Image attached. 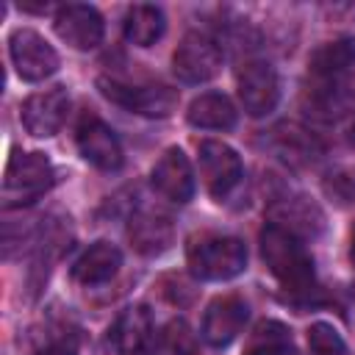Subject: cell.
Instances as JSON below:
<instances>
[{
    "label": "cell",
    "instance_id": "6da1fadb",
    "mask_svg": "<svg viewBox=\"0 0 355 355\" xmlns=\"http://www.w3.org/2000/svg\"><path fill=\"white\" fill-rule=\"evenodd\" d=\"M261 255H263L266 269L288 291L300 294V291H308L313 286V261L294 233L269 222L261 230Z\"/></svg>",
    "mask_w": 355,
    "mask_h": 355
},
{
    "label": "cell",
    "instance_id": "7a4b0ae2",
    "mask_svg": "<svg viewBox=\"0 0 355 355\" xmlns=\"http://www.w3.org/2000/svg\"><path fill=\"white\" fill-rule=\"evenodd\" d=\"M186 261L191 275L200 280H230L247 269V247L236 236L202 233L191 239Z\"/></svg>",
    "mask_w": 355,
    "mask_h": 355
},
{
    "label": "cell",
    "instance_id": "3957f363",
    "mask_svg": "<svg viewBox=\"0 0 355 355\" xmlns=\"http://www.w3.org/2000/svg\"><path fill=\"white\" fill-rule=\"evenodd\" d=\"M55 183V169L44 153H14L3 178L6 205H28L47 194Z\"/></svg>",
    "mask_w": 355,
    "mask_h": 355
},
{
    "label": "cell",
    "instance_id": "277c9868",
    "mask_svg": "<svg viewBox=\"0 0 355 355\" xmlns=\"http://www.w3.org/2000/svg\"><path fill=\"white\" fill-rule=\"evenodd\" d=\"M8 55H11L17 75L31 83L50 78L58 69V53L42 33L31 28H17L8 36Z\"/></svg>",
    "mask_w": 355,
    "mask_h": 355
},
{
    "label": "cell",
    "instance_id": "5b68a950",
    "mask_svg": "<svg viewBox=\"0 0 355 355\" xmlns=\"http://www.w3.org/2000/svg\"><path fill=\"white\" fill-rule=\"evenodd\" d=\"M172 69L183 83H205L222 69V47L208 33L191 31L180 39L172 55Z\"/></svg>",
    "mask_w": 355,
    "mask_h": 355
},
{
    "label": "cell",
    "instance_id": "8992f818",
    "mask_svg": "<svg viewBox=\"0 0 355 355\" xmlns=\"http://www.w3.org/2000/svg\"><path fill=\"white\" fill-rule=\"evenodd\" d=\"M97 86L111 103H116L128 111H136L141 116L164 119L178 108V92L169 86H128V83L108 80V78H100Z\"/></svg>",
    "mask_w": 355,
    "mask_h": 355
},
{
    "label": "cell",
    "instance_id": "52a82bcc",
    "mask_svg": "<svg viewBox=\"0 0 355 355\" xmlns=\"http://www.w3.org/2000/svg\"><path fill=\"white\" fill-rule=\"evenodd\" d=\"M200 172H202V180H205L208 191L216 200H222L241 183L244 164H241L239 153L230 144L208 139V141L200 144Z\"/></svg>",
    "mask_w": 355,
    "mask_h": 355
},
{
    "label": "cell",
    "instance_id": "ba28073f",
    "mask_svg": "<svg viewBox=\"0 0 355 355\" xmlns=\"http://www.w3.org/2000/svg\"><path fill=\"white\" fill-rule=\"evenodd\" d=\"M239 100L250 116H266L280 103V80L272 64L247 61L239 72Z\"/></svg>",
    "mask_w": 355,
    "mask_h": 355
},
{
    "label": "cell",
    "instance_id": "9c48e42d",
    "mask_svg": "<svg viewBox=\"0 0 355 355\" xmlns=\"http://www.w3.org/2000/svg\"><path fill=\"white\" fill-rule=\"evenodd\" d=\"M247 316H250V305L239 294H222L208 302V308L202 313L200 336L211 347H227L244 330Z\"/></svg>",
    "mask_w": 355,
    "mask_h": 355
},
{
    "label": "cell",
    "instance_id": "30bf717a",
    "mask_svg": "<svg viewBox=\"0 0 355 355\" xmlns=\"http://www.w3.org/2000/svg\"><path fill=\"white\" fill-rule=\"evenodd\" d=\"M67 111H69V94L64 86H53V89H44V92H36L31 94L22 108H19V116H22V125L31 136L36 139H47V136H55L67 119Z\"/></svg>",
    "mask_w": 355,
    "mask_h": 355
},
{
    "label": "cell",
    "instance_id": "8fae6325",
    "mask_svg": "<svg viewBox=\"0 0 355 355\" xmlns=\"http://www.w3.org/2000/svg\"><path fill=\"white\" fill-rule=\"evenodd\" d=\"M75 141H78V150L80 155L103 169V172H116L122 166V144L116 139V133L94 114H86L78 125V133H75Z\"/></svg>",
    "mask_w": 355,
    "mask_h": 355
},
{
    "label": "cell",
    "instance_id": "7c38bea8",
    "mask_svg": "<svg viewBox=\"0 0 355 355\" xmlns=\"http://www.w3.org/2000/svg\"><path fill=\"white\" fill-rule=\"evenodd\" d=\"M55 33L75 50H94L103 42L105 25L94 6L86 3H67L55 11Z\"/></svg>",
    "mask_w": 355,
    "mask_h": 355
},
{
    "label": "cell",
    "instance_id": "4fadbf2b",
    "mask_svg": "<svg viewBox=\"0 0 355 355\" xmlns=\"http://www.w3.org/2000/svg\"><path fill=\"white\" fill-rule=\"evenodd\" d=\"M153 189L169 202H189L194 194V172L180 147H166L150 172Z\"/></svg>",
    "mask_w": 355,
    "mask_h": 355
},
{
    "label": "cell",
    "instance_id": "5bb4252c",
    "mask_svg": "<svg viewBox=\"0 0 355 355\" xmlns=\"http://www.w3.org/2000/svg\"><path fill=\"white\" fill-rule=\"evenodd\" d=\"M128 236L136 252L141 255H161L175 241V225L169 216L155 211H136L128 222Z\"/></svg>",
    "mask_w": 355,
    "mask_h": 355
},
{
    "label": "cell",
    "instance_id": "9a60e30c",
    "mask_svg": "<svg viewBox=\"0 0 355 355\" xmlns=\"http://www.w3.org/2000/svg\"><path fill=\"white\" fill-rule=\"evenodd\" d=\"M119 266H122V252L111 241H94L72 263V277L80 286H100L108 283L119 272Z\"/></svg>",
    "mask_w": 355,
    "mask_h": 355
},
{
    "label": "cell",
    "instance_id": "2e32d148",
    "mask_svg": "<svg viewBox=\"0 0 355 355\" xmlns=\"http://www.w3.org/2000/svg\"><path fill=\"white\" fill-rule=\"evenodd\" d=\"M150 338H153V316H150L147 305L128 308L111 330V341L119 349V355H141L147 349Z\"/></svg>",
    "mask_w": 355,
    "mask_h": 355
},
{
    "label": "cell",
    "instance_id": "e0dca14e",
    "mask_svg": "<svg viewBox=\"0 0 355 355\" xmlns=\"http://www.w3.org/2000/svg\"><path fill=\"white\" fill-rule=\"evenodd\" d=\"M186 119H189V125L202 128V130H230L239 119V111L230 103V97H225L219 92H205L191 100Z\"/></svg>",
    "mask_w": 355,
    "mask_h": 355
},
{
    "label": "cell",
    "instance_id": "ac0fdd59",
    "mask_svg": "<svg viewBox=\"0 0 355 355\" xmlns=\"http://www.w3.org/2000/svg\"><path fill=\"white\" fill-rule=\"evenodd\" d=\"M269 214H272V225L294 233L297 239H300V233H316V230H322V214L305 197H286V200L275 202Z\"/></svg>",
    "mask_w": 355,
    "mask_h": 355
},
{
    "label": "cell",
    "instance_id": "d6986e66",
    "mask_svg": "<svg viewBox=\"0 0 355 355\" xmlns=\"http://www.w3.org/2000/svg\"><path fill=\"white\" fill-rule=\"evenodd\" d=\"M164 28H166V17L158 6H147V3H139V6H130L128 14H125V39L136 47H150L155 44L161 36H164Z\"/></svg>",
    "mask_w": 355,
    "mask_h": 355
},
{
    "label": "cell",
    "instance_id": "ffe728a7",
    "mask_svg": "<svg viewBox=\"0 0 355 355\" xmlns=\"http://www.w3.org/2000/svg\"><path fill=\"white\" fill-rule=\"evenodd\" d=\"M355 67V39H336L311 55V72L319 78H338Z\"/></svg>",
    "mask_w": 355,
    "mask_h": 355
},
{
    "label": "cell",
    "instance_id": "44dd1931",
    "mask_svg": "<svg viewBox=\"0 0 355 355\" xmlns=\"http://www.w3.org/2000/svg\"><path fill=\"white\" fill-rule=\"evenodd\" d=\"M247 355H291V330L275 319L261 322L247 344Z\"/></svg>",
    "mask_w": 355,
    "mask_h": 355
},
{
    "label": "cell",
    "instance_id": "7402d4cb",
    "mask_svg": "<svg viewBox=\"0 0 355 355\" xmlns=\"http://www.w3.org/2000/svg\"><path fill=\"white\" fill-rule=\"evenodd\" d=\"M308 347L313 355H347V344L330 322H313L308 327Z\"/></svg>",
    "mask_w": 355,
    "mask_h": 355
},
{
    "label": "cell",
    "instance_id": "603a6c76",
    "mask_svg": "<svg viewBox=\"0 0 355 355\" xmlns=\"http://www.w3.org/2000/svg\"><path fill=\"white\" fill-rule=\"evenodd\" d=\"M158 349L161 355H194V333L183 319H175L164 327Z\"/></svg>",
    "mask_w": 355,
    "mask_h": 355
},
{
    "label": "cell",
    "instance_id": "cb8c5ba5",
    "mask_svg": "<svg viewBox=\"0 0 355 355\" xmlns=\"http://www.w3.org/2000/svg\"><path fill=\"white\" fill-rule=\"evenodd\" d=\"M36 355H75L69 347H64V344H50V347H44V349H39Z\"/></svg>",
    "mask_w": 355,
    "mask_h": 355
},
{
    "label": "cell",
    "instance_id": "d4e9b609",
    "mask_svg": "<svg viewBox=\"0 0 355 355\" xmlns=\"http://www.w3.org/2000/svg\"><path fill=\"white\" fill-rule=\"evenodd\" d=\"M352 261H355V236H352Z\"/></svg>",
    "mask_w": 355,
    "mask_h": 355
}]
</instances>
